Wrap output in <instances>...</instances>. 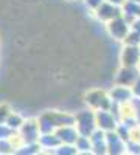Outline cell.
Wrapping results in <instances>:
<instances>
[{"label": "cell", "mask_w": 140, "mask_h": 155, "mask_svg": "<svg viewBox=\"0 0 140 155\" xmlns=\"http://www.w3.org/2000/svg\"><path fill=\"white\" fill-rule=\"evenodd\" d=\"M106 31H108L109 37H112L115 42H125V39L131 33V25L121 16V17H117V19L111 20L109 23H106Z\"/></svg>", "instance_id": "cell-2"}, {"label": "cell", "mask_w": 140, "mask_h": 155, "mask_svg": "<svg viewBox=\"0 0 140 155\" xmlns=\"http://www.w3.org/2000/svg\"><path fill=\"white\" fill-rule=\"evenodd\" d=\"M123 45H132V47H140V31H134V30H131V33L128 34V37L125 39Z\"/></svg>", "instance_id": "cell-15"}, {"label": "cell", "mask_w": 140, "mask_h": 155, "mask_svg": "<svg viewBox=\"0 0 140 155\" xmlns=\"http://www.w3.org/2000/svg\"><path fill=\"white\" fill-rule=\"evenodd\" d=\"M11 112H12V110H11V107L6 104V102H0V126L6 124Z\"/></svg>", "instance_id": "cell-16"}, {"label": "cell", "mask_w": 140, "mask_h": 155, "mask_svg": "<svg viewBox=\"0 0 140 155\" xmlns=\"http://www.w3.org/2000/svg\"><path fill=\"white\" fill-rule=\"evenodd\" d=\"M16 147L11 140H0V155H14Z\"/></svg>", "instance_id": "cell-14"}, {"label": "cell", "mask_w": 140, "mask_h": 155, "mask_svg": "<svg viewBox=\"0 0 140 155\" xmlns=\"http://www.w3.org/2000/svg\"><path fill=\"white\" fill-rule=\"evenodd\" d=\"M17 132H14L11 127H8L6 124L3 126H0V140H11V138H14Z\"/></svg>", "instance_id": "cell-17"}, {"label": "cell", "mask_w": 140, "mask_h": 155, "mask_svg": "<svg viewBox=\"0 0 140 155\" xmlns=\"http://www.w3.org/2000/svg\"><path fill=\"white\" fill-rule=\"evenodd\" d=\"M25 121H27V118H25L23 115H20L19 112H11L9 118H8V121H6V126L11 127L14 132H19Z\"/></svg>", "instance_id": "cell-12"}, {"label": "cell", "mask_w": 140, "mask_h": 155, "mask_svg": "<svg viewBox=\"0 0 140 155\" xmlns=\"http://www.w3.org/2000/svg\"><path fill=\"white\" fill-rule=\"evenodd\" d=\"M95 121H97V127L103 132H115L117 127L120 124L118 118L112 112L108 110H97L95 112Z\"/></svg>", "instance_id": "cell-4"}, {"label": "cell", "mask_w": 140, "mask_h": 155, "mask_svg": "<svg viewBox=\"0 0 140 155\" xmlns=\"http://www.w3.org/2000/svg\"><path fill=\"white\" fill-rule=\"evenodd\" d=\"M39 146L42 150H48V152H52L55 149H58L61 146V141L58 140V137L55 134L52 135H41L39 138Z\"/></svg>", "instance_id": "cell-11"}, {"label": "cell", "mask_w": 140, "mask_h": 155, "mask_svg": "<svg viewBox=\"0 0 140 155\" xmlns=\"http://www.w3.org/2000/svg\"><path fill=\"white\" fill-rule=\"evenodd\" d=\"M109 3H112V5H115V6H118V8H121L126 2H128V0H108Z\"/></svg>", "instance_id": "cell-20"}, {"label": "cell", "mask_w": 140, "mask_h": 155, "mask_svg": "<svg viewBox=\"0 0 140 155\" xmlns=\"http://www.w3.org/2000/svg\"><path fill=\"white\" fill-rule=\"evenodd\" d=\"M140 71L138 68H128V67H120L114 76V84L123 85V87H132L135 81L138 79Z\"/></svg>", "instance_id": "cell-6"}, {"label": "cell", "mask_w": 140, "mask_h": 155, "mask_svg": "<svg viewBox=\"0 0 140 155\" xmlns=\"http://www.w3.org/2000/svg\"><path fill=\"white\" fill-rule=\"evenodd\" d=\"M75 147L78 149L80 153H86V152H90L92 150V143H90V138L87 137H80L78 141L75 143Z\"/></svg>", "instance_id": "cell-13"}, {"label": "cell", "mask_w": 140, "mask_h": 155, "mask_svg": "<svg viewBox=\"0 0 140 155\" xmlns=\"http://www.w3.org/2000/svg\"><path fill=\"white\" fill-rule=\"evenodd\" d=\"M55 135L61 141V144H67V146H75V143L80 138V134H78V130H76L75 126L59 127V129H56Z\"/></svg>", "instance_id": "cell-9"}, {"label": "cell", "mask_w": 140, "mask_h": 155, "mask_svg": "<svg viewBox=\"0 0 140 155\" xmlns=\"http://www.w3.org/2000/svg\"><path fill=\"white\" fill-rule=\"evenodd\" d=\"M134 2H135V3H138V5H140V0H134Z\"/></svg>", "instance_id": "cell-21"}, {"label": "cell", "mask_w": 140, "mask_h": 155, "mask_svg": "<svg viewBox=\"0 0 140 155\" xmlns=\"http://www.w3.org/2000/svg\"><path fill=\"white\" fill-rule=\"evenodd\" d=\"M121 16L129 25H132L137 19H140V5L135 3L134 0H128L121 6Z\"/></svg>", "instance_id": "cell-10"}, {"label": "cell", "mask_w": 140, "mask_h": 155, "mask_svg": "<svg viewBox=\"0 0 140 155\" xmlns=\"http://www.w3.org/2000/svg\"><path fill=\"white\" fill-rule=\"evenodd\" d=\"M140 64V47L123 45L120 50V67L138 68Z\"/></svg>", "instance_id": "cell-5"}, {"label": "cell", "mask_w": 140, "mask_h": 155, "mask_svg": "<svg viewBox=\"0 0 140 155\" xmlns=\"http://www.w3.org/2000/svg\"><path fill=\"white\" fill-rule=\"evenodd\" d=\"M17 135L23 141V144H36V143H39L41 132H39V126H37V120L36 118L27 120L23 123V126L20 127V130L17 132Z\"/></svg>", "instance_id": "cell-3"}, {"label": "cell", "mask_w": 140, "mask_h": 155, "mask_svg": "<svg viewBox=\"0 0 140 155\" xmlns=\"http://www.w3.org/2000/svg\"><path fill=\"white\" fill-rule=\"evenodd\" d=\"M108 96L112 99L114 104H118V106H126L134 99L131 87H123V85H114L112 88H109Z\"/></svg>", "instance_id": "cell-7"}, {"label": "cell", "mask_w": 140, "mask_h": 155, "mask_svg": "<svg viewBox=\"0 0 140 155\" xmlns=\"http://www.w3.org/2000/svg\"><path fill=\"white\" fill-rule=\"evenodd\" d=\"M104 2H108V0H84V5H86L89 9H92V11L95 12Z\"/></svg>", "instance_id": "cell-18"}, {"label": "cell", "mask_w": 140, "mask_h": 155, "mask_svg": "<svg viewBox=\"0 0 140 155\" xmlns=\"http://www.w3.org/2000/svg\"><path fill=\"white\" fill-rule=\"evenodd\" d=\"M95 17L101 22V23H109L111 20L117 19V17H121V8L112 5L109 2H104L97 11H95Z\"/></svg>", "instance_id": "cell-8"}, {"label": "cell", "mask_w": 140, "mask_h": 155, "mask_svg": "<svg viewBox=\"0 0 140 155\" xmlns=\"http://www.w3.org/2000/svg\"><path fill=\"white\" fill-rule=\"evenodd\" d=\"M75 127L78 130L80 137H87L90 138V135L97 130V121H95V112L90 109H83L75 113Z\"/></svg>", "instance_id": "cell-1"}, {"label": "cell", "mask_w": 140, "mask_h": 155, "mask_svg": "<svg viewBox=\"0 0 140 155\" xmlns=\"http://www.w3.org/2000/svg\"><path fill=\"white\" fill-rule=\"evenodd\" d=\"M131 90H132V95H134V98L140 99V76H138V79L135 81V84L131 87Z\"/></svg>", "instance_id": "cell-19"}]
</instances>
